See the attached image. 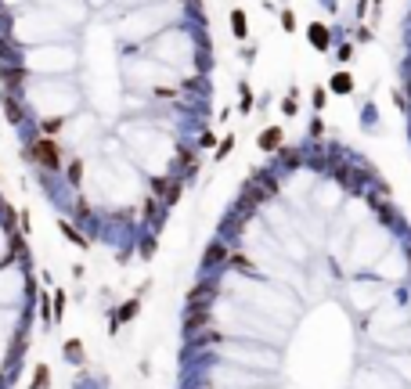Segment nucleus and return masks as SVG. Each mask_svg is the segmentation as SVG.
I'll list each match as a JSON object with an SVG mask.
<instances>
[{
	"label": "nucleus",
	"instance_id": "nucleus-1",
	"mask_svg": "<svg viewBox=\"0 0 411 389\" xmlns=\"http://www.w3.org/2000/svg\"><path fill=\"white\" fill-rule=\"evenodd\" d=\"M33 159H36L40 166L54 169V166H58V148H54L51 141H36V144H33Z\"/></svg>",
	"mask_w": 411,
	"mask_h": 389
},
{
	"label": "nucleus",
	"instance_id": "nucleus-2",
	"mask_svg": "<svg viewBox=\"0 0 411 389\" xmlns=\"http://www.w3.org/2000/svg\"><path fill=\"white\" fill-rule=\"evenodd\" d=\"M209 321V314H206V306H191V314L184 317V332H199L202 324Z\"/></svg>",
	"mask_w": 411,
	"mask_h": 389
},
{
	"label": "nucleus",
	"instance_id": "nucleus-3",
	"mask_svg": "<svg viewBox=\"0 0 411 389\" xmlns=\"http://www.w3.org/2000/svg\"><path fill=\"white\" fill-rule=\"evenodd\" d=\"M213 292H217L213 285H199V288H191V292H188V306H206V299H209Z\"/></svg>",
	"mask_w": 411,
	"mask_h": 389
},
{
	"label": "nucleus",
	"instance_id": "nucleus-4",
	"mask_svg": "<svg viewBox=\"0 0 411 389\" xmlns=\"http://www.w3.org/2000/svg\"><path fill=\"white\" fill-rule=\"evenodd\" d=\"M231 25H235V36H238V40H246V14L235 11V14H231Z\"/></svg>",
	"mask_w": 411,
	"mask_h": 389
},
{
	"label": "nucleus",
	"instance_id": "nucleus-5",
	"mask_svg": "<svg viewBox=\"0 0 411 389\" xmlns=\"http://www.w3.org/2000/svg\"><path fill=\"white\" fill-rule=\"evenodd\" d=\"M278 141H281V133H278V130H267V133L260 137V144H264V148H274Z\"/></svg>",
	"mask_w": 411,
	"mask_h": 389
},
{
	"label": "nucleus",
	"instance_id": "nucleus-6",
	"mask_svg": "<svg viewBox=\"0 0 411 389\" xmlns=\"http://www.w3.org/2000/svg\"><path fill=\"white\" fill-rule=\"evenodd\" d=\"M231 263H235V270H246V274H253V270H256V267H253V263H249L246 256H235Z\"/></svg>",
	"mask_w": 411,
	"mask_h": 389
},
{
	"label": "nucleus",
	"instance_id": "nucleus-7",
	"mask_svg": "<svg viewBox=\"0 0 411 389\" xmlns=\"http://www.w3.org/2000/svg\"><path fill=\"white\" fill-rule=\"evenodd\" d=\"M227 253H224V245H209V253H206V263H213V259H224Z\"/></svg>",
	"mask_w": 411,
	"mask_h": 389
},
{
	"label": "nucleus",
	"instance_id": "nucleus-8",
	"mask_svg": "<svg viewBox=\"0 0 411 389\" xmlns=\"http://www.w3.org/2000/svg\"><path fill=\"white\" fill-rule=\"evenodd\" d=\"M33 386H36V389H43V386H47V368H43V364L36 368V382H33Z\"/></svg>",
	"mask_w": 411,
	"mask_h": 389
},
{
	"label": "nucleus",
	"instance_id": "nucleus-9",
	"mask_svg": "<svg viewBox=\"0 0 411 389\" xmlns=\"http://www.w3.org/2000/svg\"><path fill=\"white\" fill-rule=\"evenodd\" d=\"M310 36H314L317 47H325V29H321V25H314V29H310Z\"/></svg>",
	"mask_w": 411,
	"mask_h": 389
},
{
	"label": "nucleus",
	"instance_id": "nucleus-10",
	"mask_svg": "<svg viewBox=\"0 0 411 389\" xmlns=\"http://www.w3.org/2000/svg\"><path fill=\"white\" fill-rule=\"evenodd\" d=\"M80 173H83V166H80V162H72V166H69V180H72V184H80Z\"/></svg>",
	"mask_w": 411,
	"mask_h": 389
},
{
	"label": "nucleus",
	"instance_id": "nucleus-11",
	"mask_svg": "<svg viewBox=\"0 0 411 389\" xmlns=\"http://www.w3.org/2000/svg\"><path fill=\"white\" fill-rule=\"evenodd\" d=\"M62 231H65V235H69V238H72V242H76V245H87V238H80V235H76V231H72V227H69V224H62Z\"/></svg>",
	"mask_w": 411,
	"mask_h": 389
},
{
	"label": "nucleus",
	"instance_id": "nucleus-12",
	"mask_svg": "<svg viewBox=\"0 0 411 389\" xmlns=\"http://www.w3.org/2000/svg\"><path fill=\"white\" fill-rule=\"evenodd\" d=\"M134 314H137V299H130V303L123 306V314H119V317H123V321H127V317H134Z\"/></svg>",
	"mask_w": 411,
	"mask_h": 389
},
{
	"label": "nucleus",
	"instance_id": "nucleus-13",
	"mask_svg": "<svg viewBox=\"0 0 411 389\" xmlns=\"http://www.w3.org/2000/svg\"><path fill=\"white\" fill-rule=\"evenodd\" d=\"M65 357H80V342H65Z\"/></svg>",
	"mask_w": 411,
	"mask_h": 389
}]
</instances>
